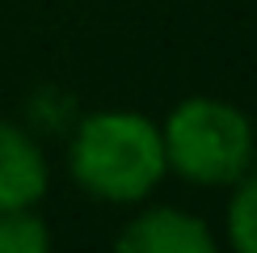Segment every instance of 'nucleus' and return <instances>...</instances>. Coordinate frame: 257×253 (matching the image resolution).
I'll use <instances>...</instances> for the list:
<instances>
[{"mask_svg":"<svg viewBox=\"0 0 257 253\" xmlns=\"http://www.w3.org/2000/svg\"><path fill=\"white\" fill-rule=\"evenodd\" d=\"M118 249H126V253H211L215 236L190 211L152 207L118 232Z\"/></svg>","mask_w":257,"mask_h":253,"instance_id":"obj_3","label":"nucleus"},{"mask_svg":"<svg viewBox=\"0 0 257 253\" xmlns=\"http://www.w3.org/2000/svg\"><path fill=\"white\" fill-rule=\"evenodd\" d=\"M165 161L198 186H232L253 169L257 131L236 105L215 97L181 101L160 126Z\"/></svg>","mask_w":257,"mask_h":253,"instance_id":"obj_2","label":"nucleus"},{"mask_svg":"<svg viewBox=\"0 0 257 253\" xmlns=\"http://www.w3.org/2000/svg\"><path fill=\"white\" fill-rule=\"evenodd\" d=\"M236 194L228 207V236L240 253H257V169L236 177Z\"/></svg>","mask_w":257,"mask_h":253,"instance_id":"obj_5","label":"nucleus"},{"mask_svg":"<svg viewBox=\"0 0 257 253\" xmlns=\"http://www.w3.org/2000/svg\"><path fill=\"white\" fill-rule=\"evenodd\" d=\"M165 140L152 118L135 110H101L80 122L72 140V173L105 203H139L165 177Z\"/></svg>","mask_w":257,"mask_h":253,"instance_id":"obj_1","label":"nucleus"},{"mask_svg":"<svg viewBox=\"0 0 257 253\" xmlns=\"http://www.w3.org/2000/svg\"><path fill=\"white\" fill-rule=\"evenodd\" d=\"M47 245L51 232L30 207L0 211V253H42Z\"/></svg>","mask_w":257,"mask_h":253,"instance_id":"obj_6","label":"nucleus"},{"mask_svg":"<svg viewBox=\"0 0 257 253\" xmlns=\"http://www.w3.org/2000/svg\"><path fill=\"white\" fill-rule=\"evenodd\" d=\"M47 194V156L21 126L0 122V211L34 207Z\"/></svg>","mask_w":257,"mask_h":253,"instance_id":"obj_4","label":"nucleus"}]
</instances>
